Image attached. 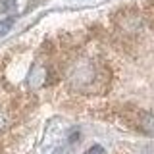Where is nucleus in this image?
<instances>
[{
  "label": "nucleus",
  "instance_id": "obj_1",
  "mask_svg": "<svg viewBox=\"0 0 154 154\" xmlns=\"http://www.w3.org/2000/svg\"><path fill=\"white\" fill-rule=\"evenodd\" d=\"M112 69L104 62H94L89 58H81L71 66L69 87L75 93L104 94L112 85Z\"/></svg>",
  "mask_w": 154,
  "mask_h": 154
},
{
  "label": "nucleus",
  "instance_id": "obj_2",
  "mask_svg": "<svg viewBox=\"0 0 154 154\" xmlns=\"http://www.w3.org/2000/svg\"><path fill=\"white\" fill-rule=\"evenodd\" d=\"M112 23H114L116 31H118L123 38H133L143 31V25H144L143 12L139 8H135V6L119 8L118 12H114Z\"/></svg>",
  "mask_w": 154,
  "mask_h": 154
},
{
  "label": "nucleus",
  "instance_id": "obj_3",
  "mask_svg": "<svg viewBox=\"0 0 154 154\" xmlns=\"http://www.w3.org/2000/svg\"><path fill=\"white\" fill-rule=\"evenodd\" d=\"M133 125L144 135H152L154 137V114L152 112H137V116L133 119Z\"/></svg>",
  "mask_w": 154,
  "mask_h": 154
},
{
  "label": "nucleus",
  "instance_id": "obj_4",
  "mask_svg": "<svg viewBox=\"0 0 154 154\" xmlns=\"http://www.w3.org/2000/svg\"><path fill=\"white\" fill-rule=\"evenodd\" d=\"M143 19L146 25L154 27V0H146V4L143 8Z\"/></svg>",
  "mask_w": 154,
  "mask_h": 154
},
{
  "label": "nucleus",
  "instance_id": "obj_5",
  "mask_svg": "<svg viewBox=\"0 0 154 154\" xmlns=\"http://www.w3.org/2000/svg\"><path fill=\"white\" fill-rule=\"evenodd\" d=\"M14 25V17H8V19H4V21H0V37H4L6 33L12 29Z\"/></svg>",
  "mask_w": 154,
  "mask_h": 154
},
{
  "label": "nucleus",
  "instance_id": "obj_6",
  "mask_svg": "<svg viewBox=\"0 0 154 154\" xmlns=\"http://www.w3.org/2000/svg\"><path fill=\"white\" fill-rule=\"evenodd\" d=\"M8 122H10V114L6 112V110L0 108V131H2V129H6Z\"/></svg>",
  "mask_w": 154,
  "mask_h": 154
},
{
  "label": "nucleus",
  "instance_id": "obj_7",
  "mask_svg": "<svg viewBox=\"0 0 154 154\" xmlns=\"http://www.w3.org/2000/svg\"><path fill=\"white\" fill-rule=\"evenodd\" d=\"M85 154H106V150H104L102 146H100V144H94V146H91Z\"/></svg>",
  "mask_w": 154,
  "mask_h": 154
},
{
  "label": "nucleus",
  "instance_id": "obj_8",
  "mask_svg": "<svg viewBox=\"0 0 154 154\" xmlns=\"http://www.w3.org/2000/svg\"><path fill=\"white\" fill-rule=\"evenodd\" d=\"M52 154H69V148H67V146H58Z\"/></svg>",
  "mask_w": 154,
  "mask_h": 154
}]
</instances>
